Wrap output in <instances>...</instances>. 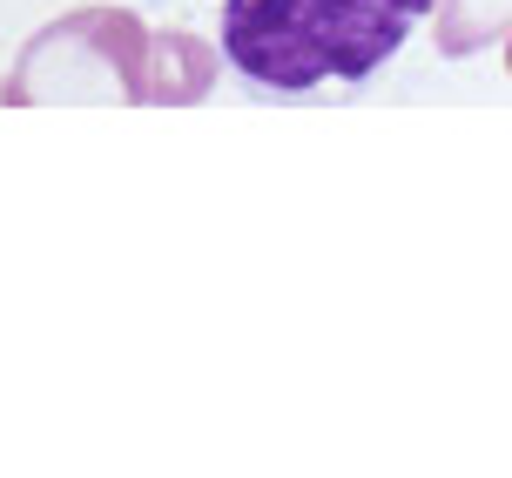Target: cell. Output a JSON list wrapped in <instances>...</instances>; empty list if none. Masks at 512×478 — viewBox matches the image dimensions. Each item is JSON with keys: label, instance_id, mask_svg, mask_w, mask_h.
Wrapping results in <instances>:
<instances>
[{"label": "cell", "instance_id": "1", "mask_svg": "<svg viewBox=\"0 0 512 478\" xmlns=\"http://www.w3.org/2000/svg\"><path fill=\"white\" fill-rule=\"evenodd\" d=\"M432 0H223V54L277 95L364 81L411 41Z\"/></svg>", "mask_w": 512, "mask_h": 478}]
</instances>
